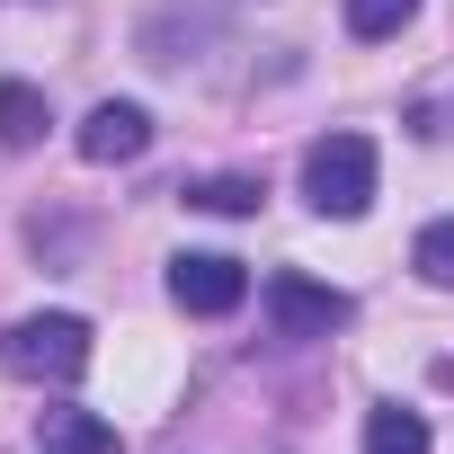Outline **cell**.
I'll return each mask as SVG.
<instances>
[{
    "label": "cell",
    "mask_w": 454,
    "mask_h": 454,
    "mask_svg": "<svg viewBox=\"0 0 454 454\" xmlns=\"http://www.w3.org/2000/svg\"><path fill=\"white\" fill-rule=\"evenodd\" d=\"M374 178H383V160H374L365 134H321V143L303 152V205H312L321 223H356V214L374 205Z\"/></svg>",
    "instance_id": "6da1fadb"
},
{
    "label": "cell",
    "mask_w": 454,
    "mask_h": 454,
    "mask_svg": "<svg viewBox=\"0 0 454 454\" xmlns=\"http://www.w3.org/2000/svg\"><path fill=\"white\" fill-rule=\"evenodd\" d=\"M0 365L27 383H81L90 374V321L81 312H27L0 330Z\"/></svg>",
    "instance_id": "7a4b0ae2"
},
{
    "label": "cell",
    "mask_w": 454,
    "mask_h": 454,
    "mask_svg": "<svg viewBox=\"0 0 454 454\" xmlns=\"http://www.w3.org/2000/svg\"><path fill=\"white\" fill-rule=\"evenodd\" d=\"M268 321H277V339H330V330L356 321V303H348L339 286L303 277V268H277V277H268Z\"/></svg>",
    "instance_id": "3957f363"
},
{
    "label": "cell",
    "mask_w": 454,
    "mask_h": 454,
    "mask_svg": "<svg viewBox=\"0 0 454 454\" xmlns=\"http://www.w3.org/2000/svg\"><path fill=\"white\" fill-rule=\"evenodd\" d=\"M241 294H250V268H241V259H223V250H178V259H169V303L196 312V321L241 312Z\"/></svg>",
    "instance_id": "277c9868"
},
{
    "label": "cell",
    "mask_w": 454,
    "mask_h": 454,
    "mask_svg": "<svg viewBox=\"0 0 454 454\" xmlns=\"http://www.w3.org/2000/svg\"><path fill=\"white\" fill-rule=\"evenodd\" d=\"M81 160H98V169H125V160H143L152 152V116L134 107V98H98L90 116H81Z\"/></svg>",
    "instance_id": "5b68a950"
},
{
    "label": "cell",
    "mask_w": 454,
    "mask_h": 454,
    "mask_svg": "<svg viewBox=\"0 0 454 454\" xmlns=\"http://www.w3.org/2000/svg\"><path fill=\"white\" fill-rule=\"evenodd\" d=\"M36 454H125V436H116L98 410L54 401V410H36Z\"/></svg>",
    "instance_id": "8992f818"
},
{
    "label": "cell",
    "mask_w": 454,
    "mask_h": 454,
    "mask_svg": "<svg viewBox=\"0 0 454 454\" xmlns=\"http://www.w3.org/2000/svg\"><path fill=\"white\" fill-rule=\"evenodd\" d=\"M45 125H54V107L36 81H0V152H36Z\"/></svg>",
    "instance_id": "52a82bcc"
},
{
    "label": "cell",
    "mask_w": 454,
    "mask_h": 454,
    "mask_svg": "<svg viewBox=\"0 0 454 454\" xmlns=\"http://www.w3.org/2000/svg\"><path fill=\"white\" fill-rule=\"evenodd\" d=\"M259 196H268V187H259L250 169H223V178H187V187H178V205H196V214H259Z\"/></svg>",
    "instance_id": "ba28073f"
},
{
    "label": "cell",
    "mask_w": 454,
    "mask_h": 454,
    "mask_svg": "<svg viewBox=\"0 0 454 454\" xmlns=\"http://www.w3.org/2000/svg\"><path fill=\"white\" fill-rule=\"evenodd\" d=\"M365 454H427V419L401 410V401H383V410L365 419Z\"/></svg>",
    "instance_id": "9c48e42d"
},
{
    "label": "cell",
    "mask_w": 454,
    "mask_h": 454,
    "mask_svg": "<svg viewBox=\"0 0 454 454\" xmlns=\"http://www.w3.org/2000/svg\"><path fill=\"white\" fill-rule=\"evenodd\" d=\"M410 19H419V0H348V36H365V45L401 36Z\"/></svg>",
    "instance_id": "30bf717a"
},
{
    "label": "cell",
    "mask_w": 454,
    "mask_h": 454,
    "mask_svg": "<svg viewBox=\"0 0 454 454\" xmlns=\"http://www.w3.org/2000/svg\"><path fill=\"white\" fill-rule=\"evenodd\" d=\"M410 268H419L436 294H454V223H427V232L410 241Z\"/></svg>",
    "instance_id": "8fae6325"
}]
</instances>
